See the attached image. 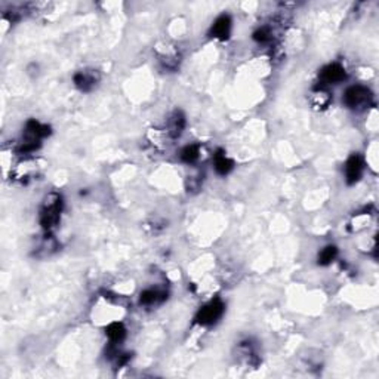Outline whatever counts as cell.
I'll return each mask as SVG.
<instances>
[{"instance_id":"7c38bea8","label":"cell","mask_w":379,"mask_h":379,"mask_svg":"<svg viewBox=\"0 0 379 379\" xmlns=\"http://www.w3.org/2000/svg\"><path fill=\"white\" fill-rule=\"evenodd\" d=\"M336 253H338V249L335 246H326V248L321 250L319 253V264L320 265H327L330 264L336 258Z\"/></svg>"},{"instance_id":"5bb4252c","label":"cell","mask_w":379,"mask_h":379,"mask_svg":"<svg viewBox=\"0 0 379 379\" xmlns=\"http://www.w3.org/2000/svg\"><path fill=\"white\" fill-rule=\"evenodd\" d=\"M253 37H255V40H258V42H261V43L268 42V40H270V31L267 29L258 30V31L253 34Z\"/></svg>"},{"instance_id":"30bf717a","label":"cell","mask_w":379,"mask_h":379,"mask_svg":"<svg viewBox=\"0 0 379 379\" xmlns=\"http://www.w3.org/2000/svg\"><path fill=\"white\" fill-rule=\"evenodd\" d=\"M74 82H76V85L79 86L80 89H83V90H88L89 88H92L93 86V83H95V77L92 76V74L88 73H77L74 76Z\"/></svg>"},{"instance_id":"9c48e42d","label":"cell","mask_w":379,"mask_h":379,"mask_svg":"<svg viewBox=\"0 0 379 379\" xmlns=\"http://www.w3.org/2000/svg\"><path fill=\"white\" fill-rule=\"evenodd\" d=\"M126 335V329L122 323H111L107 327V336L110 338L111 342H120Z\"/></svg>"},{"instance_id":"5b68a950","label":"cell","mask_w":379,"mask_h":379,"mask_svg":"<svg viewBox=\"0 0 379 379\" xmlns=\"http://www.w3.org/2000/svg\"><path fill=\"white\" fill-rule=\"evenodd\" d=\"M363 159L357 154L351 156L347 164H345V176H347V182L348 184H354L360 179L362 172H363Z\"/></svg>"},{"instance_id":"7a4b0ae2","label":"cell","mask_w":379,"mask_h":379,"mask_svg":"<svg viewBox=\"0 0 379 379\" xmlns=\"http://www.w3.org/2000/svg\"><path fill=\"white\" fill-rule=\"evenodd\" d=\"M372 101V92L365 86H351L344 93V102L350 108H365Z\"/></svg>"},{"instance_id":"6da1fadb","label":"cell","mask_w":379,"mask_h":379,"mask_svg":"<svg viewBox=\"0 0 379 379\" xmlns=\"http://www.w3.org/2000/svg\"><path fill=\"white\" fill-rule=\"evenodd\" d=\"M61 197L58 194H51L44 200L42 212H40V222L44 230H52L58 224L61 217Z\"/></svg>"},{"instance_id":"3957f363","label":"cell","mask_w":379,"mask_h":379,"mask_svg":"<svg viewBox=\"0 0 379 379\" xmlns=\"http://www.w3.org/2000/svg\"><path fill=\"white\" fill-rule=\"evenodd\" d=\"M222 313H224V304H222V301L214 299V301H210L207 305H204L203 308L199 311V314H197V321H199L200 324H204V326L214 324V323L222 316Z\"/></svg>"},{"instance_id":"277c9868","label":"cell","mask_w":379,"mask_h":379,"mask_svg":"<svg viewBox=\"0 0 379 379\" xmlns=\"http://www.w3.org/2000/svg\"><path fill=\"white\" fill-rule=\"evenodd\" d=\"M320 79L323 85H335L345 79V68L339 64H330L321 70Z\"/></svg>"},{"instance_id":"52a82bcc","label":"cell","mask_w":379,"mask_h":379,"mask_svg":"<svg viewBox=\"0 0 379 379\" xmlns=\"http://www.w3.org/2000/svg\"><path fill=\"white\" fill-rule=\"evenodd\" d=\"M184 128H185V117L181 111H175L171 117V120H169V133H171V136H174V138L179 136L184 131Z\"/></svg>"},{"instance_id":"ba28073f","label":"cell","mask_w":379,"mask_h":379,"mask_svg":"<svg viewBox=\"0 0 379 379\" xmlns=\"http://www.w3.org/2000/svg\"><path fill=\"white\" fill-rule=\"evenodd\" d=\"M231 169H233V161L227 159L224 151L219 150L218 153L215 154V171L218 172L219 175H227Z\"/></svg>"},{"instance_id":"8992f818","label":"cell","mask_w":379,"mask_h":379,"mask_svg":"<svg viewBox=\"0 0 379 379\" xmlns=\"http://www.w3.org/2000/svg\"><path fill=\"white\" fill-rule=\"evenodd\" d=\"M230 30H231V19H230V16L222 15V16H219L218 19L215 21V24L212 26L210 34H212V37H217V39H222L224 40V39L228 37Z\"/></svg>"},{"instance_id":"4fadbf2b","label":"cell","mask_w":379,"mask_h":379,"mask_svg":"<svg viewBox=\"0 0 379 379\" xmlns=\"http://www.w3.org/2000/svg\"><path fill=\"white\" fill-rule=\"evenodd\" d=\"M159 296H163V295L159 293L157 291H153V289L144 291L141 293V304H144V305H151V304H154V302L159 301Z\"/></svg>"},{"instance_id":"8fae6325","label":"cell","mask_w":379,"mask_h":379,"mask_svg":"<svg viewBox=\"0 0 379 379\" xmlns=\"http://www.w3.org/2000/svg\"><path fill=\"white\" fill-rule=\"evenodd\" d=\"M199 156H200V148H199V146H196V144L187 146L182 150V153H181V159L185 161V163H194V161L199 159Z\"/></svg>"}]
</instances>
